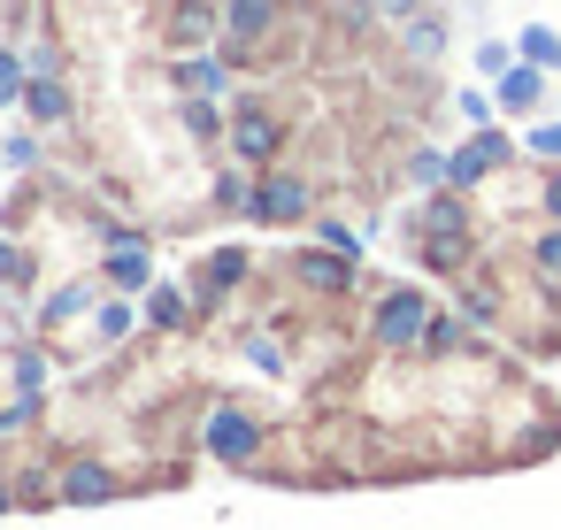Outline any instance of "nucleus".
Instances as JSON below:
<instances>
[{
    "mask_svg": "<svg viewBox=\"0 0 561 530\" xmlns=\"http://www.w3.org/2000/svg\"><path fill=\"white\" fill-rule=\"evenodd\" d=\"M9 93H16V62H9V55H0V101H9Z\"/></svg>",
    "mask_w": 561,
    "mask_h": 530,
    "instance_id": "nucleus-14",
    "label": "nucleus"
},
{
    "mask_svg": "<svg viewBox=\"0 0 561 530\" xmlns=\"http://www.w3.org/2000/svg\"><path fill=\"white\" fill-rule=\"evenodd\" d=\"M523 55H530V70H553L561 62V39L553 32H523Z\"/></svg>",
    "mask_w": 561,
    "mask_h": 530,
    "instance_id": "nucleus-5",
    "label": "nucleus"
},
{
    "mask_svg": "<svg viewBox=\"0 0 561 530\" xmlns=\"http://www.w3.org/2000/svg\"><path fill=\"white\" fill-rule=\"evenodd\" d=\"M377 331H385L392 346H400V338H415V331H423V300H415V292H400V300H385V315H377Z\"/></svg>",
    "mask_w": 561,
    "mask_h": 530,
    "instance_id": "nucleus-2",
    "label": "nucleus"
},
{
    "mask_svg": "<svg viewBox=\"0 0 561 530\" xmlns=\"http://www.w3.org/2000/svg\"><path fill=\"white\" fill-rule=\"evenodd\" d=\"M300 200H308L300 185H270V193H262V216H300Z\"/></svg>",
    "mask_w": 561,
    "mask_h": 530,
    "instance_id": "nucleus-7",
    "label": "nucleus"
},
{
    "mask_svg": "<svg viewBox=\"0 0 561 530\" xmlns=\"http://www.w3.org/2000/svg\"><path fill=\"white\" fill-rule=\"evenodd\" d=\"M530 147H538V154H561V124H546V131H530Z\"/></svg>",
    "mask_w": 561,
    "mask_h": 530,
    "instance_id": "nucleus-12",
    "label": "nucleus"
},
{
    "mask_svg": "<svg viewBox=\"0 0 561 530\" xmlns=\"http://www.w3.org/2000/svg\"><path fill=\"white\" fill-rule=\"evenodd\" d=\"M32 108H39V116H62L70 101H62V85H39V93H32Z\"/></svg>",
    "mask_w": 561,
    "mask_h": 530,
    "instance_id": "nucleus-11",
    "label": "nucleus"
},
{
    "mask_svg": "<svg viewBox=\"0 0 561 530\" xmlns=\"http://www.w3.org/2000/svg\"><path fill=\"white\" fill-rule=\"evenodd\" d=\"M500 101L507 108H538V70H507L500 78Z\"/></svg>",
    "mask_w": 561,
    "mask_h": 530,
    "instance_id": "nucleus-4",
    "label": "nucleus"
},
{
    "mask_svg": "<svg viewBox=\"0 0 561 530\" xmlns=\"http://www.w3.org/2000/svg\"><path fill=\"white\" fill-rule=\"evenodd\" d=\"M239 147H247V154H270L277 139H270V124H239Z\"/></svg>",
    "mask_w": 561,
    "mask_h": 530,
    "instance_id": "nucleus-10",
    "label": "nucleus"
},
{
    "mask_svg": "<svg viewBox=\"0 0 561 530\" xmlns=\"http://www.w3.org/2000/svg\"><path fill=\"white\" fill-rule=\"evenodd\" d=\"M538 262H546V269L561 277V231H553V239H538Z\"/></svg>",
    "mask_w": 561,
    "mask_h": 530,
    "instance_id": "nucleus-13",
    "label": "nucleus"
},
{
    "mask_svg": "<svg viewBox=\"0 0 561 530\" xmlns=\"http://www.w3.org/2000/svg\"><path fill=\"white\" fill-rule=\"evenodd\" d=\"M208 446H216V453H254V423H247V415H216V423H208Z\"/></svg>",
    "mask_w": 561,
    "mask_h": 530,
    "instance_id": "nucleus-3",
    "label": "nucleus"
},
{
    "mask_svg": "<svg viewBox=\"0 0 561 530\" xmlns=\"http://www.w3.org/2000/svg\"><path fill=\"white\" fill-rule=\"evenodd\" d=\"M262 24H270V0H239V9H231V32L239 39H254Z\"/></svg>",
    "mask_w": 561,
    "mask_h": 530,
    "instance_id": "nucleus-6",
    "label": "nucleus"
},
{
    "mask_svg": "<svg viewBox=\"0 0 561 530\" xmlns=\"http://www.w3.org/2000/svg\"><path fill=\"white\" fill-rule=\"evenodd\" d=\"M201 32H208V9H178V39H185V47H193V39H201Z\"/></svg>",
    "mask_w": 561,
    "mask_h": 530,
    "instance_id": "nucleus-9",
    "label": "nucleus"
},
{
    "mask_svg": "<svg viewBox=\"0 0 561 530\" xmlns=\"http://www.w3.org/2000/svg\"><path fill=\"white\" fill-rule=\"evenodd\" d=\"M101 492H108L101 469H78V476H70V499H101Z\"/></svg>",
    "mask_w": 561,
    "mask_h": 530,
    "instance_id": "nucleus-8",
    "label": "nucleus"
},
{
    "mask_svg": "<svg viewBox=\"0 0 561 530\" xmlns=\"http://www.w3.org/2000/svg\"><path fill=\"white\" fill-rule=\"evenodd\" d=\"M500 154H507V139H492V131H477V139H469V147L454 154V177L469 185V177H484V170H492Z\"/></svg>",
    "mask_w": 561,
    "mask_h": 530,
    "instance_id": "nucleus-1",
    "label": "nucleus"
},
{
    "mask_svg": "<svg viewBox=\"0 0 561 530\" xmlns=\"http://www.w3.org/2000/svg\"><path fill=\"white\" fill-rule=\"evenodd\" d=\"M546 208H553V216H561V177H553V185H546Z\"/></svg>",
    "mask_w": 561,
    "mask_h": 530,
    "instance_id": "nucleus-15",
    "label": "nucleus"
}]
</instances>
